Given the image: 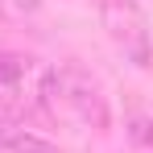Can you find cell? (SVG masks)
<instances>
[{"mask_svg": "<svg viewBox=\"0 0 153 153\" xmlns=\"http://www.w3.org/2000/svg\"><path fill=\"white\" fill-rule=\"evenodd\" d=\"M0 149L4 153H62L46 137L29 132L25 124H13V120H0Z\"/></svg>", "mask_w": 153, "mask_h": 153, "instance_id": "obj_3", "label": "cell"}, {"mask_svg": "<svg viewBox=\"0 0 153 153\" xmlns=\"http://www.w3.org/2000/svg\"><path fill=\"white\" fill-rule=\"evenodd\" d=\"M21 75H25V62H21V58H13V54H0V87L17 83Z\"/></svg>", "mask_w": 153, "mask_h": 153, "instance_id": "obj_5", "label": "cell"}, {"mask_svg": "<svg viewBox=\"0 0 153 153\" xmlns=\"http://www.w3.org/2000/svg\"><path fill=\"white\" fill-rule=\"evenodd\" d=\"M100 21H103V33L112 37V46L132 66L153 62V29L137 0H100Z\"/></svg>", "mask_w": 153, "mask_h": 153, "instance_id": "obj_2", "label": "cell"}, {"mask_svg": "<svg viewBox=\"0 0 153 153\" xmlns=\"http://www.w3.org/2000/svg\"><path fill=\"white\" fill-rule=\"evenodd\" d=\"M42 8V0H0V21H25Z\"/></svg>", "mask_w": 153, "mask_h": 153, "instance_id": "obj_4", "label": "cell"}, {"mask_svg": "<svg viewBox=\"0 0 153 153\" xmlns=\"http://www.w3.org/2000/svg\"><path fill=\"white\" fill-rule=\"evenodd\" d=\"M37 100L46 108V116L58 120V124H71V128H79V132L108 128V100H103L100 83L87 75L83 66H75V62L54 66L50 75L42 79Z\"/></svg>", "mask_w": 153, "mask_h": 153, "instance_id": "obj_1", "label": "cell"}]
</instances>
